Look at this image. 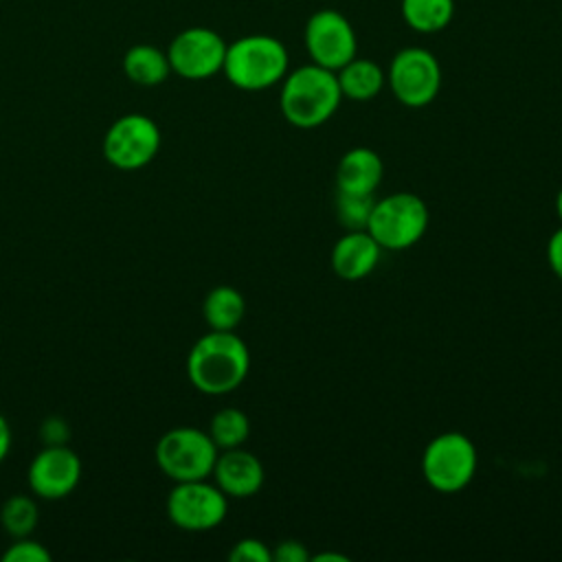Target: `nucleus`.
Here are the masks:
<instances>
[{
	"instance_id": "1",
	"label": "nucleus",
	"mask_w": 562,
	"mask_h": 562,
	"mask_svg": "<svg viewBox=\"0 0 562 562\" xmlns=\"http://www.w3.org/2000/svg\"><path fill=\"white\" fill-rule=\"evenodd\" d=\"M250 351L235 331L211 329L198 338L187 356L189 382L204 395L233 393L246 380Z\"/></svg>"
},
{
	"instance_id": "2",
	"label": "nucleus",
	"mask_w": 562,
	"mask_h": 562,
	"mask_svg": "<svg viewBox=\"0 0 562 562\" xmlns=\"http://www.w3.org/2000/svg\"><path fill=\"white\" fill-rule=\"evenodd\" d=\"M342 101L336 72L318 64H305L283 77L279 108L283 119L299 130L327 123Z\"/></svg>"
},
{
	"instance_id": "3",
	"label": "nucleus",
	"mask_w": 562,
	"mask_h": 562,
	"mask_svg": "<svg viewBox=\"0 0 562 562\" xmlns=\"http://www.w3.org/2000/svg\"><path fill=\"white\" fill-rule=\"evenodd\" d=\"M288 50L272 35H246L226 46L222 72L246 92L266 90L288 75Z\"/></svg>"
},
{
	"instance_id": "4",
	"label": "nucleus",
	"mask_w": 562,
	"mask_h": 562,
	"mask_svg": "<svg viewBox=\"0 0 562 562\" xmlns=\"http://www.w3.org/2000/svg\"><path fill=\"white\" fill-rule=\"evenodd\" d=\"M430 211L417 193L397 191L373 202L367 231L382 250H408L428 231Z\"/></svg>"
},
{
	"instance_id": "5",
	"label": "nucleus",
	"mask_w": 562,
	"mask_h": 562,
	"mask_svg": "<svg viewBox=\"0 0 562 562\" xmlns=\"http://www.w3.org/2000/svg\"><path fill=\"white\" fill-rule=\"evenodd\" d=\"M476 468V446L468 435L457 430L432 437L422 452V476L441 494L465 490L472 483Z\"/></svg>"
},
{
	"instance_id": "6",
	"label": "nucleus",
	"mask_w": 562,
	"mask_h": 562,
	"mask_svg": "<svg viewBox=\"0 0 562 562\" xmlns=\"http://www.w3.org/2000/svg\"><path fill=\"white\" fill-rule=\"evenodd\" d=\"M158 468L176 483L209 479L220 454L211 435L193 428L178 426L167 430L156 443Z\"/></svg>"
},
{
	"instance_id": "7",
	"label": "nucleus",
	"mask_w": 562,
	"mask_h": 562,
	"mask_svg": "<svg viewBox=\"0 0 562 562\" xmlns=\"http://www.w3.org/2000/svg\"><path fill=\"white\" fill-rule=\"evenodd\" d=\"M386 83L402 105L424 108L439 94L441 66L426 48H402L389 64Z\"/></svg>"
},
{
	"instance_id": "8",
	"label": "nucleus",
	"mask_w": 562,
	"mask_h": 562,
	"mask_svg": "<svg viewBox=\"0 0 562 562\" xmlns=\"http://www.w3.org/2000/svg\"><path fill=\"white\" fill-rule=\"evenodd\" d=\"M158 123L145 114H123L116 119L103 138L105 160L123 171H134L149 165L160 149Z\"/></svg>"
},
{
	"instance_id": "9",
	"label": "nucleus",
	"mask_w": 562,
	"mask_h": 562,
	"mask_svg": "<svg viewBox=\"0 0 562 562\" xmlns=\"http://www.w3.org/2000/svg\"><path fill=\"white\" fill-rule=\"evenodd\" d=\"M228 512V496L206 479L180 481L167 496L169 520L184 531H209L222 525Z\"/></svg>"
},
{
	"instance_id": "10",
	"label": "nucleus",
	"mask_w": 562,
	"mask_h": 562,
	"mask_svg": "<svg viewBox=\"0 0 562 562\" xmlns=\"http://www.w3.org/2000/svg\"><path fill=\"white\" fill-rule=\"evenodd\" d=\"M226 46L228 44L213 29H206V26L184 29L171 40L167 48L171 72L191 81L209 79L222 70Z\"/></svg>"
},
{
	"instance_id": "11",
	"label": "nucleus",
	"mask_w": 562,
	"mask_h": 562,
	"mask_svg": "<svg viewBox=\"0 0 562 562\" xmlns=\"http://www.w3.org/2000/svg\"><path fill=\"white\" fill-rule=\"evenodd\" d=\"M305 48L312 64L336 72L356 57V31L336 9H321L305 24Z\"/></svg>"
},
{
	"instance_id": "12",
	"label": "nucleus",
	"mask_w": 562,
	"mask_h": 562,
	"mask_svg": "<svg viewBox=\"0 0 562 562\" xmlns=\"http://www.w3.org/2000/svg\"><path fill=\"white\" fill-rule=\"evenodd\" d=\"M26 479L35 496L46 501L64 498L81 479V459L64 443H48L31 461Z\"/></svg>"
},
{
	"instance_id": "13",
	"label": "nucleus",
	"mask_w": 562,
	"mask_h": 562,
	"mask_svg": "<svg viewBox=\"0 0 562 562\" xmlns=\"http://www.w3.org/2000/svg\"><path fill=\"white\" fill-rule=\"evenodd\" d=\"M213 479L215 485L228 496V498H250L255 496L266 479L263 465L261 461L239 448H231V450H222L215 459L213 465Z\"/></svg>"
},
{
	"instance_id": "14",
	"label": "nucleus",
	"mask_w": 562,
	"mask_h": 562,
	"mask_svg": "<svg viewBox=\"0 0 562 562\" xmlns=\"http://www.w3.org/2000/svg\"><path fill=\"white\" fill-rule=\"evenodd\" d=\"M382 257L380 244L367 228L345 231L331 248V270L342 281H360L369 277Z\"/></svg>"
},
{
	"instance_id": "15",
	"label": "nucleus",
	"mask_w": 562,
	"mask_h": 562,
	"mask_svg": "<svg viewBox=\"0 0 562 562\" xmlns=\"http://www.w3.org/2000/svg\"><path fill=\"white\" fill-rule=\"evenodd\" d=\"M384 176V165L378 151L353 147L345 151L336 167V191L373 195Z\"/></svg>"
},
{
	"instance_id": "16",
	"label": "nucleus",
	"mask_w": 562,
	"mask_h": 562,
	"mask_svg": "<svg viewBox=\"0 0 562 562\" xmlns=\"http://www.w3.org/2000/svg\"><path fill=\"white\" fill-rule=\"evenodd\" d=\"M336 79L345 99L369 101L384 88L386 72L373 59L353 57L340 70H336Z\"/></svg>"
},
{
	"instance_id": "17",
	"label": "nucleus",
	"mask_w": 562,
	"mask_h": 562,
	"mask_svg": "<svg viewBox=\"0 0 562 562\" xmlns=\"http://www.w3.org/2000/svg\"><path fill=\"white\" fill-rule=\"evenodd\" d=\"M123 72L132 83L151 88L169 77L171 66L165 50L151 44H134L123 55Z\"/></svg>"
},
{
	"instance_id": "18",
	"label": "nucleus",
	"mask_w": 562,
	"mask_h": 562,
	"mask_svg": "<svg viewBox=\"0 0 562 562\" xmlns=\"http://www.w3.org/2000/svg\"><path fill=\"white\" fill-rule=\"evenodd\" d=\"M246 314V301L233 285H215L202 301V316L211 329L233 331Z\"/></svg>"
},
{
	"instance_id": "19",
	"label": "nucleus",
	"mask_w": 562,
	"mask_h": 562,
	"mask_svg": "<svg viewBox=\"0 0 562 562\" xmlns=\"http://www.w3.org/2000/svg\"><path fill=\"white\" fill-rule=\"evenodd\" d=\"M404 22L417 33H437L454 15V0H402Z\"/></svg>"
},
{
	"instance_id": "20",
	"label": "nucleus",
	"mask_w": 562,
	"mask_h": 562,
	"mask_svg": "<svg viewBox=\"0 0 562 562\" xmlns=\"http://www.w3.org/2000/svg\"><path fill=\"white\" fill-rule=\"evenodd\" d=\"M209 435L217 450H231L246 443L250 435V419L244 411L235 406L220 408L209 424Z\"/></svg>"
},
{
	"instance_id": "21",
	"label": "nucleus",
	"mask_w": 562,
	"mask_h": 562,
	"mask_svg": "<svg viewBox=\"0 0 562 562\" xmlns=\"http://www.w3.org/2000/svg\"><path fill=\"white\" fill-rule=\"evenodd\" d=\"M40 520L37 505L31 496L26 494H15L9 496L0 509V522L4 531L13 538H26L33 533L35 525Z\"/></svg>"
},
{
	"instance_id": "22",
	"label": "nucleus",
	"mask_w": 562,
	"mask_h": 562,
	"mask_svg": "<svg viewBox=\"0 0 562 562\" xmlns=\"http://www.w3.org/2000/svg\"><path fill=\"white\" fill-rule=\"evenodd\" d=\"M375 198L336 191V217L347 231H362L369 224Z\"/></svg>"
},
{
	"instance_id": "23",
	"label": "nucleus",
	"mask_w": 562,
	"mask_h": 562,
	"mask_svg": "<svg viewBox=\"0 0 562 562\" xmlns=\"http://www.w3.org/2000/svg\"><path fill=\"white\" fill-rule=\"evenodd\" d=\"M4 562H48L50 560V551L40 544L37 540L26 538H15L13 544H9V549L2 553Z\"/></svg>"
},
{
	"instance_id": "24",
	"label": "nucleus",
	"mask_w": 562,
	"mask_h": 562,
	"mask_svg": "<svg viewBox=\"0 0 562 562\" xmlns=\"http://www.w3.org/2000/svg\"><path fill=\"white\" fill-rule=\"evenodd\" d=\"M231 562H272V549L259 538H241L228 551Z\"/></svg>"
},
{
	"instance_id": "25",
	"label": "nucleus",
	"mask_w": 562,
	"mask_h": 562,
	"mask_svg": "<svg viewBox=\"0 0 562 562\" xmlns=\"http://www.w3.org/2000/svg\"><path fill=\"white\" fill-rule=\"evenodd\" d=\"M272 560H277V562H310L312 553L307 551V547L301 540L285 538V540L277 542V547L272 549Z\"/></svg>"
},
{
	"instance_id": "26",
	"label": "nucleus",
	"mask_w": 562,
	"mask_h": 562,
	"mask_svg": "<svg viewBox=\"0 0 562 562\" xmlns=\"http://www.w3.org/2000/svg\"><path fill=\"white\" fill-rule=\"evenodd\" d=\"M547 263L551 272L562 281V226L553 231L547 241Z\"/></svg>"
},
{
	"instance_id": "27",
	"label": "nucleus",
	"mask_w": 562,
	"mask_h": 562,
	"mask_svg": "<svg viewBox=\"0 0 562 562\" xmlns=\"http://www.w3.org/2000/svg\"><path fill=\"white\" fill-rule=\"evenodd\" d=\"M9 448H11V428L4 419V415L0 413V463L7 459Z\"/></svg>"
},
{
	"instance_id": "28",
	"label": "nucleus",
	"mask_w": 562,
	"mask_h": 562,
	"mask_svg": "<svg viewBox=\"0 0 562 562\" xmlns=\"http://www.w3.org/2000/svg\"><path fill=\"white\" fill-rule=\"evenodd\" d=\"M349 558L345 553H331V551H323L312 555V562H347Z\"/></svg>"
},
{
	"instance_id": "29",
	"label": "nucleus",
	"mask_w": 562,
	"mask_h": 562,
	"mask_svg": "<svg viewBox=\"0 0 562 562\" xmlns=\"http://www.w3.org/2000/svg\"><path fill=\"white\" fill-rule=\"evenodd\" d=\"M555 213H558V217H560V222H562V187H560V191L555 193Z\"/></svg>"
}]
</instances>
